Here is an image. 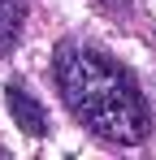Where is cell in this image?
<instances>
[{"instance_id": "cell-1", "label": "cell", "mask_w": 156, "mask_h": 160, "mask_svg": "<svg viewBox=\"0 0 156 160\" xmlns=\"http://www.w3.org/2000/svg\"><path fill=\"white\" fill-rule=\"evenodd\" d=\"M56 87H61L70 112L108 143L134 147L152 130V112L143 104L139 82L96 48L61 43L56 48Z\"/></svg>"}, {"instance_id": "cell-2", "label": "cell", "mask_w": 156, "mask_h": 160, "mask_svg": "<svg viewBox=\"0 0 156 160\" xmlns=\"http://www.w3.org/2000/svg\"><path fill=\"white\" fill-rule=\"evenodd\" d=\"M4 100H9V112H13V126H22L26 134H48V112H44V104L26 91L22 82H9Z\"/></svg>"}, {"instance_id": "cell-3", "label": "cell", "mask_w": 156, "mask_h": 160, "mask_svg": "<svg viewBox=\"0 0 156 160\" xmlns=\"http://www.w3.org/2000/svg\"><path fill=\"white\" fill-rule=\"evenodd\" d=\"M22 0H0V52H9L13 48V39H18V30H22Z\"/></svg>"}]
</instances>
